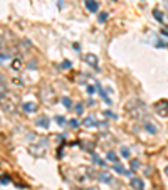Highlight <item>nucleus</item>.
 <instances>
[{"label": "nucleus", "mask_w": 168, "mask_h": 190, "mask_svg": "<svg viewBox=\"0 0 168 190\" xmlns=\"http://www.w3.org/2000/svg\"><path fill=\"white\" fill-rule=\"evenodd\" d=\"M14 51H17V40L14 34L5 27H0V61L10 57Z\"/></svg>", "instance_id": "nucleus-1"}, {"label": "nucleus", "mask_w": 168, "mask_h": 190, "mask_svg": "<svg viewBox=\"0 0 168 190\" xmlns=\"http://www.w3.org/2000/svg\"><path fill=\"white\" fill-rule=\"evenodd\" d=\"M155 111L160 114V116H167L168 114V101H160V103H156Z\"/></svg>", "instance_id": "nucleus-2"}, {"label": "nucleus", "mask_w": 168, "mask_h": 190, "mask_svg": "<svg viewBox=\"0 0 168 190\" xmlns=\"http://www.w3.org/2000/svg\"><path fill=\"white\" fill-rule=\"evenodd\" d=\"M7 96H9V88H7V82H5L3 76L0 74V98H7Z\"/></svg>", "instance_id": "nucleus-3"}, {"label": "nucleus", "mask_w": 168, "mask_h": 190, "mask_svg": "<svg viewBox=\"0 0 168 190\" xmlns=\"http://www.w3.org/2000/svg\"><path fill=\"white\" fill-rule=\"evenodd\" d=\"M131 187H133L134 190H143V189H145V183H143V180H141V178L134 177V178H131Z\"/></svg>", "instance_id": "nucleus-4"}, {"label": "nucleus", "mask_w": 168, "mask_h": 190, "mask_svg": "<svg viewBox=\"0 0 168 190\" xmlns=\"http://www.w3.org/2000/svg\"><path fill=\"white\" fill-rule=\"evenodd\" d=\"M10 67H12L14 71H20V69L24 67V64H22V61H20V59H17V57H15V59H12V62H10Z\"/></svg>", "instance_id": "nucleus-5"}, {"label": "nucleus", "mask_w": 168, "mask_h": 190, "mask_svg": "<svg viewBox=\"0 0 168 190\" xmlns=\"http://www.w3.org/2000/svg\"><path fill=\"white\" fill-rule=\"evenodd\" d=\"M84 61H86V62H89L93 67L96 66V64H98V57L93 56V54H86V56H84Z\"/></svg>", "instance_id": "nucleus-6"}, {"label": "nucleus", "mask_w": 168, "mask_h": 190, "mask_svg": "<svg viewBox=\"0 0 168 190\" xmlns=\"http://www.w3.org/2000/svg\"><path fill=\"white\" fill-rule=\"evenodd\" d=\"M145 130H146V131H150L151 135H155L156 131H158V128H156L155 125H151L150 121H146V123H145Z\"/></svg>", "instance_id": "nucleus-7"}, {"label": "nucleus", "mask_w": 168, "mask_h": 190, "mask_svg": "<svg viewBox=\"0 0 168 190\" xmlns=\"http://www.w3.org/2000/svg\"><path fill=\"white\" fill-rule=\"evenodd\" d=\"M37 108H36V104L34 103H25L24 104V111H27V113H34Z\"/></svg>", "instance_id": "nucleus-8"}, {"label": "nucleus", "mask_w": 168, "mask_h": 190, "mask_svg": "<svg viewBox=\"0 0 168 190\" xmlns=\"http://www.w3.org/2000/svg\"><path fill=\"white\" fill-rule=\"evenodd\" d=\"M37 125L39 126H42V128H47V126H49V119H47L45 116H40V118L37 119Z\"/></svg>", "instance_id": "nucleus-9"}, {"label": "nucleus", "mask_w": 168, "mask_h": 190, "mask_svg": "<svg viewBox=\"0 0 168 190\" xmlns=\"http://www.w3.org/2000/svg\"><path fill=\"white\" fill-rule=\"evenodd\" d=\"M86 7H88L91 12H96V10H98V3L93 2V0H86Z\"/></svg>", "instance_id": "nucleus-10"}, {"label": "nucleus", "mask_w": 168, "mask_h": 190, "mask_svg": "<svg viewBox=\"0 0 168 190\" xmlns=\"http://www.w3.org/2000/svg\"><path fill=\"white\" fill-rule=\"evenodd\" d=\"M98 123L93 121V118H86V121H84V126H96Z\"/></svg>", "instance_id": "nucleus-11"}, {"label": "nucleus", "mask_w": 168, "mask_h": 190, "mask_svg": "<svg viewBox=\"0 0 168 190\" xmlns=\"http://www.w3.org/2000/svg\"><path fill=\"white\" fill-rule=\"evenodd\" d=\"M153 14H155V19H156V20H163V14H161L160 10H155Z\"/></svg>", "instance_id": "nucleus-12"}, {"label": "nucleus", "mask_w": 168, "mask_h": 190, "mask_svg": "<svg viewBox=\"0 0 168 190\" xmlns=\"http://www.w3.org/2000/svg\"><path fill=\"white\" fill-rule=\"evenodd\" d=\"M62 103H64V106H67V108H71V106H72V103H71V99H69V98H62Z\"/></svg>", "instance_id": "nucleus-13"}, {"label": "nucleus", "mask_w": 168, "mask_h": 190, "mask_svg": "<svg viewBox=\"0 0 168 190\" xmlns=\"http://www.w3.org/2000/svg\"><path fill=\"white\" fill-rule=\"evenodd\" d=\"M106 19H108V14H106V12H103V14L99 15V22H104Z\"/></svg>", "instance_id": "nucleus-14"}, {"label": "nucleus", "mask_w": 168, "mask_h": 190, "mask_svg": "<svg viewBox=\"0 0 168 190\" xmlns=\"http://www.w3.org/2000/svg\"><path fill=\"white\" fill-rule=\"evenodd\" d=\"M108 158H109L111 162H116V155H114L113 152H109V153H108Z\"/></svg>", "instance_id": "nucleus-15"}, {"label": "nucleus", "mask_w": 168, "mask_h": 190, "mask_svg": "<svg viewBox=\"0 0 168 190\" xmlns=\"http://www.w3.org/2000/svg\"><path fill=\"white\" fill-rule=\"evenodd\" d=\"M56 119H57V123H59V125H64V123H66V121H64V118H62V116H57Z\"/></svg>", "instance_id": "nucleus-16"}, {"label": "nucleus", "mask_w": 168, "mask_h": 190, "mask_svg": "<svg viewBox=\"0 0 168 190\" xmlns=\"http://www.w3.org/2000/svg\"><path fill=\"white\" fill-rule=\"evenodd\" d=\"M123 156H130V150H128V148H123Z\"/></svg>", "instance_id": "nucleus-17"}, {"label": "nucleus", "mask_w": 168, "mask_h": 190, "mask_svg": "<svg viewBox=\"0 0 168 190\" xmlns=\"http://www.w3.org/2000/svg\"><path fill=\"white\" fill-rule=\"evenodd\" d=\"M131 167H133V168H138V167H140V163H138L136 160H133V162H131Z\"/></svg>", "instance_id": "nucleus-18"}, {"label": "nucleus", "mask_w": 168, "mask_h": 190, "mask_svg": "<svg viewBox=\"0 0 168 190\" xmlns=\"http://www.w3.org/2000/svg\"><path fill=\"white\" fill-rule=\"evenodd\" d=\"M76 111H77V113H82V104H77V106H76Z\"/></svg>", "instance_id": "nucleus-19"}, {"label": "nucleus", "mask_w": 168, "mask_h": 190, "mask_svg": "<svg viewBox=\"0 0 168 190\" xmlns=\"http://www.w3.org/2000/svg\"><path fill=\"white\" fill-rule=\"evenodd\" d=\"M71 126H72V128H77V121H76V119H71Z\"/></svg>", "instance_id": "nucleus-20"}, {"label": "nucleus", "mask_w": 168, "mask_h": 190, "mask_svg": "<svg viewBox=\"0 0 168 190\" xmlns=\"http://www.w3.org/2000/svg\"><path fill=\"white\" fill-rule=\"evenodd\" d=\"M88 93H89V94H93V93H94V88H93V86H89V88H88Z\"/></svg>", "instance_id": "nucleus-21"}, {"label": "nucleus", "mask_w": 168, "mask_h": 190, "mask_svg": "<svg viewBox=\"0 0 168 190\" xmlns=\"http://www.w3.org/2000/svg\"><path fill=\"white\" fill-rule=\"evenodd\" d=\"M161 34H165V36H168V27H165V29L161 30Z\"/></svg>", "instance_id": "nucleus-22"}, {"label": "nucleus", "mask_w": 168, "mask_h": 190, "mask_svg": "<svg viewBox=\"0 0 168 190\" xmlns=\"http://www.w3.org/2000/svg\"><path fill=\"white\" fill-rule=\"evenodd\" d=\"M165 172H167V173H168V167H167V170H165Z\"/></svg>", "instance_id": "nucleus-23"}]
</instances>
